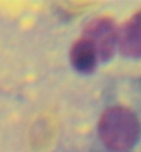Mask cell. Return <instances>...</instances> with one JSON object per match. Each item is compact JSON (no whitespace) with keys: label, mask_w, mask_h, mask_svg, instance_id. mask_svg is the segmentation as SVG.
Returning a JSON list of instances; mask_svg holds the SVG:
<instances>
[{"label":"cell","mask_w":141,"mask_h":152,"mask_svg":"<svg viewBox=\"0 0 141 152\" xmlns=\"http://www.w3.org/2000/svg\"><path fill=\"white\" fill-rule=\"evenodd\" d=\"M98 136L107 148L116 152L127 151L140 136V122L125 107H109L100 118Z\"/></svg>","instance_id":"obj_1"},{"label":"cell","mask_w":141,"mask_h":152,"mask_svg":"<svg viewBox=\"0 0 141 152\" xmlns=\"http://www.w3.org/2000/svg\"><path fill=\"white\" fill-rule=\"evenodd\" d=\"M83 36L94 44L100 60L105 61L111 58L118 44V29L112 20L100 17L90 22L85 29Z\"/></svg>","instance_id":"obj_2"},{"label":"cell","mask_w":141,"mask_h":152,"mask_svg":"<svg viewBox=\"0 0 141 152\" xmlns=\"http://www.w3.org/2000/svg\"><path fill=\"white\" fill-rule=\"evenodd\" d=\"M118 47L125 57H141V10L118 29Z\"/></svg>","instance_id":"obj_3"},{"label":"cell","mask_w":141,"mask_h":152,"mask_svg":"<svg viewBox=\"0 0 141 152\" xmlns=\"http://www.w3.org/2000/svg\"><path fill=\"white\" fill-rule=\"evenodd\" d=\"M69 58H71V64L73 68L79 72L85 73L93 72L100 61V57H98V53H97L94 44L85 36L77 39L72 44Z\"/></svg>","instance_id":"obj_4"}]
</instances>
